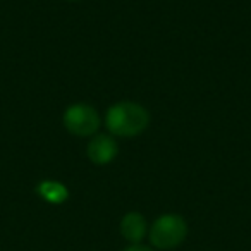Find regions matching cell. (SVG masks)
<instances>
[{
	"label": "cell",
	"instance_id": "cell-3",
	"mask_svg": "<svg viewBox=\"0 0 251 251\" xmlns=\"http://www.w3.org/2000/svg\"><path fill=\"white\" fill-rule=\"evenodd\" d=\"M186 232H188V227L179 215H162L151 227L150 239L157 248L169 250L182 243Z\"/></svg>",
	"mask_w": 251,
	"mask_h": 251
},
{
	"label": "cell",
	"instance_id": "cell-6",
	"mask_svg": "<svg viewBox=\"0 0 251 251\" xmlns=\"http://www.w3.org/2000/svg\"><path fill=\"white\" fill-rule=\"evenodd\" d=\"M36 191H38V195L42 196L45 201L53 203V205H60V203L66 201L67 196H69L67 188L59 181H43V182H40L38 188H36Z\"/></svg>",
	"mask_w": 251,
	"mask_h": 251
},
{
	"label": "cell",
	"instance_id": "cell-1",
	"mask_svg": "<svg viewBox=\"0 0 251 251\" xmlns=\"http://www.w3.org/2000/svg\"><path fill=\"white\" fill-rule=\"evenodd\" d=\"M150 115L147 108L134 101H119L105 115V126L114 136L134 138L147 129Z\"/></svg>",
	"mask_w": 251,
	"mask_h": 251
},
{
	"label": "cell",
	"instance_id": "cell-2",
	"mask_svg": "<svg viewBox=\"0 0 251 251\" xmlns=\"http://www.w3.org/2000/svg\"><path fill=\"white\" fill-rule=\"evenodd\" d=\"M64 126L74 136H93L100 127V115L91 105L74 103L64 112Z\"/></svg>",
	"mask_w": 251,
	"mask_h": 251
},
{
	"label": "cell",
	"instance_id": "cell-8",
	"mask_svg": "<svg viewBox=\"0 0 251 251\" xmlns=\"http://www.w3.org/2000/svg\"><path fill=\"white\" fill-rule=\"evenodd\" d=\"M69 2H77V0H69Z\"/></svg>",
	"mask_w": 251,
	"mask_h": 251
},
{
	"label": "cell",
	"instance_id": "cell-5",
	"mask_svg": "<svg viewBox=\"0 0 251 251\" xmlns=\"http://www.w3.org/2000/svg\"><path fill=\"white\" fill-rule=\"evenodd\" d=\"M121 232L126 239L133 241H141L147 234V222L145 219L140 215V213H127V215L122 219V224H121Z\"/></svg>",
	"mask_w": 251,
	"mask_h": 251
},
{
	"label": "cell",
	"instance_id": "cell-7",
	"mask_svg": "<svg viewBox=\"0 0 251 251\" xmlns=\"http://www.w3.org/2000/svg\"><path fill=\"white\" fill-rule=\"evenodd\" d=\"M126 251H151L150 248H145V246H131L127 248Z\"/></svg>",
	"mask_w": 251,
	"mask_h": 251
},
{
	"label": "cell",
	"instance_id": "cell-4",
	"mask_svg": "<svg viewBox=\"0 0 251 251\" xmlns=\"http://www.w3.org/2000/svg\"><path fill=\"white\" fill-rule=\"evenodd\" d=\"M117 143L114 138L107 134H97L88 145V157L93 164L97 165H107L117 157Z\"/></svg>",
	"mask_w": 251,
	"mask_h": 251
}]
</instances>
